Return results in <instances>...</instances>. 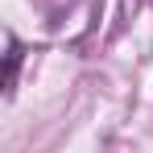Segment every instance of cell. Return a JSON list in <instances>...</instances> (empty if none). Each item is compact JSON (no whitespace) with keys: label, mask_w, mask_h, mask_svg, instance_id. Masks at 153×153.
<instances>
[{"label":"cell","mask_w":153,"mask_h":153,"mask_svg":"<svg viewBox=\"0 0 153 153\" xmlns=\"http://www.w3.org/2000/svg\"><path fill=\"white\" fill-rule=\"evenodd\" d=\"M17 71H21V42L8 37V58H4V91L17 87Z\"/></svg>","instance_id":"obj_1"}]
</instances>
